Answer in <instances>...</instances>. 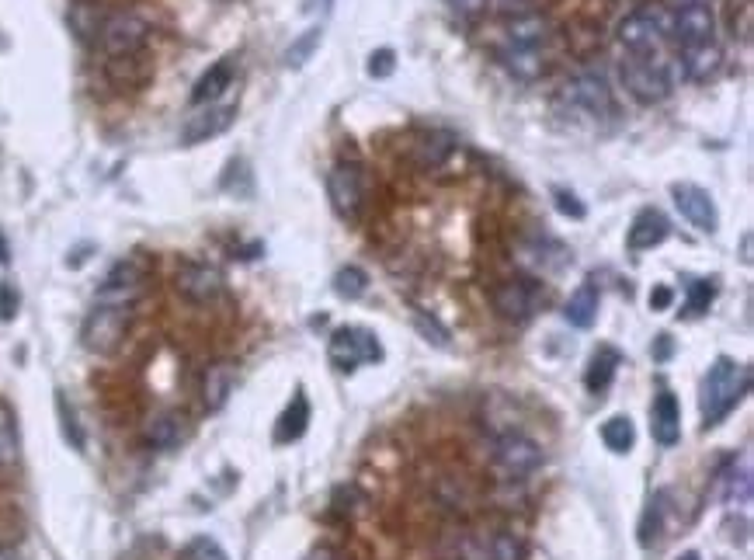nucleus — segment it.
Returning <instances> with one entry per match:
<instances>
[{"mask_svg": "<svg viewBox=\"0 0 754 560\" xmlns=\"http://www.w3.org/2000/svg\"><path fill=\"white\" fill-rule=\"evenodd\" d=\"M748 390H751V369L744 366V362L730 359V355H720V359L709 366L706 380H702V394H699L706 428L720 425V421L741 404Z\"/></svg>", "mask_w": 754, "mask_h": 560, "instance_id": "nucleus-1", "label": "nucleus"}, {"mask_svg": "<svg viewBox=\"0 0 754 560\" xmlns=\"http://www.w3.org/2000/svg\"><path fill=\"white\" fill-rule=\"evenodd\" d=\"M678 60H668V53H657V56H629L626 63H622V84H626V91L633 94L640 105H657V101H664L671 91H675V80H678Z\"/></svg>", "mask_w": 754, "mask_h": 560, "instance_id": "nucleus-2", "label": "nucleus"}, {"mask_svg": "<svg viewBox=\"0 0 754 560\" xmlns=\"http://www.w3.org/2000/svg\"><path fill=\"white\" fill-rule=\"evenodd\" d=\"M129 324H133V307H115V303H94L87 314L84 327H80V341L87 352L94 355H112L122 345Z\"/></svg>", "mask_w": 754, "mask_h": 560, "instance_id": "nucleus-3", "label": "nucleus"}, {"mask_svg": "<svg viewBox=\"0 0 754 560\" xmlns=\"http://www.w3.org/2000/svg\"><path fill=\"white\" fill-rule=\"evenodd\" d=\"M671 39V25L661 11H636L622 18L619 25V42L626 46L629 56H657L664 53Z\"/></svg>", "mask_w": 754, "mask_h": 560, "instance_id": "nucleus-4", "label": "nucleus"}, {"mask_svg": "<svg viewBox=\"0 0 754 560\" xmlns=\"http://www.w3.org/2000/svg\"><path fill=\"white\" fill-rule=\"evenodd\" d=\"M327 359H331L334 369L351 373V369L365 366V362H383V345L365 327H338L331 334V345H327Z\"/></svg>", "mask_w": 754, "mask_h": 560, "instance_id": "nucleus-5", "label": "nucleus"}, {"mask_svg": "<svg viewBox=\"0 0 754 560\" xmlns=\"http://www.w3.org/2000/svg\"><path fill=\"white\" fill-rule=\"evenodd\" d=\"M563 101H570L574 108H581L591 119H609L616 115V94H612L609 80L598 70H581L563 84Z\"/></svg>", "mask_w": 754, "mask_h": 560, "instance_id": "nucleus-6", "label": "nucleus"}, {"mask_svg": "<svg viewBox=\"0 0 754 560\" xmlns=\"http://www.w3.org/2000/svg\"><path fill=\"white\" fill-rule=\"evenodd\" d=\"M668 25H671V39L678 42V49L713 46L716 42V14L706 0H685Z\"/></svg>", "mask_w": 754, "mask_h": 560, "instance_id": "nucleus-7", "label": "nucleus"}, {"mask_svg": "<svg viewBox=\"0 0 754 560\" xmlns=\"http://www.w3.org/2000/svg\"><path fill=\"white\" fill-rule=\"evenodd\" d=\"M327 199H331L334 213H338L341 220H355V216L362 213V202H365L362 167L348 164V160L334 164L331 171H327Z\"/></svg>", "mask_w": 754, "mask_h": 560, "instance_id": "nucleus-8", "label": "nucleus"}, {"mask_svg": "<svg viewBox=\"0 0 754 560\" xmlns=\"http://www.w3.org/2000/svg\"><path fill=\"white\" fill-rule=\"evenodd\" d=\"M146 35H150V25H146L139 14L133 11H119L101 25V49L115 60L122 56H136L139 49L146 46Z\"/></svg>", "mask_w": 754, "mask_h": 560, "instance_id": "nucleus-9", "label": "nucleus"}, {"mask_svg": "<svg viewBox=\"0 0 754 560\" xmlns=\"http://www.w3.org/2000/svg\"><path fill=\"white\" fill-rule=\"evenodd\" d=\"M494 463L508 477H525V474H532V470L543 467V449H539L536 442L529 439V435L508 432V435H501V439H497Z\"/></svg>", "mask_w": 754, "mask_h": 560, "instance_id": "nucleus-10", "label": "nucleus"}, {"mask_svg": "<svg viewBox=\"0 0 754 560\" xmlns=\"http://www.w3.org/2000/svg\"><path fill=\"white\" fill-rule=\"evenodd\" d=\"M515 261L532 275H560L570 265V251L553 237H529L515 247Z\"/></svg>", "mask_w": 754, "mask_h": 560, "instance_id": "nucleus-11", "label": "nucleus"}, {"mask_svg": "<svg viewBox=\"0 0 754 560\" xmlns=\"http://www.w3.org/2000/svg\"><path fill=\"white\" fill-rule=\"evenodd\" d=\"M143 293V265L136 258H126L119 265H112V272L105 275V282L98 286L94 303H115V307H133L136 296Z\"/></svg>", "mask_w": 754, "mask_h": 560, "instance_id": "nucleus-12", "label": "nucleus"}, {"mask_svg": "<svg viewBox=\"0 0 754 560\" xmlns=\"http://www.w3.org/2000/svg\"><path fill=\"white\" fill-rule=\"evenodd\" d=\"M490 303H494V310L504 320L522 324V320H529L539 310V289L525 279H508L490 293Z\"/></svg>", "mask_w": 754, "mask_h": 560, "instance_id": "nucleus-13", "label": "nucleus"}, {"mask_svg": "<svg viewBox=\"0 0 754 560\" xmlns=\"http://www.w3.org/2000/svg\"><path fill=\"white\" fill-rule=\"evenodd\" d=\"M174 286H178V293L185 296V300L192 303H212L223 296V272H219L216 265H202V261H192V265H185L178 272V279H174Z\"/></svg>", "mask_w": 754, "mask_h": 560, "instance_id": "nucleus-14", "label": "nucleus"}, {"mask_svg": "<svg viewBox=\"0 0 754 560\" xmlns=\"http://www.w3.org/2000/svg\"><path fill=\"white\" fill-rule=\"evenodd\" d=\"M237 119V105H206L202 112L188 115V122L181 126V143L185 147H199V143L212 140V136L226 133Z\"/></svg>", "mask_w": 754, "mask_h": 560, "instance_id": "nucleus-15", "label": "nucleus"}, {"mask_svg": "<svg viewBox=\"0 0 754 560\" xmlns=\"http://www.w3.org/2000/svg\"><path fill=\"white\" fill-rule=\"evenodd\" d=\"M671 195H675V206L682 209V216H685L688 223H692L695 230H702V234H713V230L720 227V216H716L713 195H709L706 188L682 181V185L671 188Z\"/></svg>", "mask_w": 754, "mask_h": 560, "instance_id": "nucleus-16", "label": "nucleus"}, {"mask_svg": "<svg viewBox=\"0 0 754 560\" xmlns=\"http://www.w3.org/2000/svg\"><path fill=\"white\" fill-rule=\"evenodd\" d=\"M549 18L539 11H525V14H515V18L504 21V42L508 46H518V49H539L543 42L549 39Z\"/></svg>", "mask_w": 754, "mask_h": 560, "instance_id": "nucleus-17", "label": "nucleus"}, {"mask_svg": "<svg viewBox=\"0 0 754 560\" xmlns=\"http://www.w3.org/2000/svg\"><path fill=\"white\" fill-rule=\"evenodd\" d=\"M668 234H671L668 216H664L661 209L650 206V209H640V213H636L633 227H629V234H626V244H629V251H650V247L664 244Z\"/></svg>", "mask_w": 754, "mask_h": 560, "instance_id": "nucleus-18", "label": "nucleus"}, {"mask_svg": "<svg viewBox=\"0 0 754 560\" xmlns=\"http://www.w3.org/2000/svg\"><path fill=\"white\" fill-rule=\"evenodd\" d=\"M650 432L661 446H675L682 439V407H678L675 394H657L654 407H650Z\"/></svg>", "mask_w": 754, "mask_h": 560, "instance_id": "nucleus-19", "label": "nucleus"}, {"mask_svg": "<svg viewBox=\"0 0 754 560\" xmlns=\"http://www.w3.org/2000/svg\"><path fill=\"white\" fill-rule=\"evenodd\" d=\"M143 442H146V446H153V449H160V453L178 449L181 442H185V421H181V414H174V411L153 414V418L146 421V428H143Z\"/></svg>", "mask_w": 754, "mask_h": 560, "instance_id": "nucleus-20", "label": "nucleus"}, {"mask_svg": "<svg viewBox=\"0 0 754 560\" xmlns=\"http://www.w3.org/2000/svg\"><path fill=\"white\" fill-rule=\"evenodd\" d=\"M233 383H237V373H233L230 362H212L202 373V404H206V411H223L233 394Z\"/></svg>", "mask_w": 754, "mask_h": 560, "instance_id": "nucleus-21", "label": "nucleus"}, {"mask_svg": "<svg viewBox=\"0 0 754 560\" xmlns=\"http://www.w3.org/2000/svg\"><path fill=\"white\" fill-rule=\"evenodd\" d=\"M306 425H310V400H306L303 390H296L292 404L285 407L282 418H278V425H275V442L278 446H289V442L303 439Z\"/></svg>", "mask_w": 754, "mask_h": 560, "instance_id": "nucleus-22", "label": "nucleus"}, {"mask_svg": "<svg viewBox=\"0 0 754 560\" xmlns=\"http://www.w3.org/2000/svg\"><path fill=\"white\" fill-rule=\"evenodd\" d=\"M622 366V355L616 348L602 345L595 355H591L588 369H584V387L591 390V394H602V390L612 387V380H616V369Z\"/></svg>", "mask_w": 754, "mask_h": 560, "instance_id": "nucleus-23", "label": "nucleus"}, {"mask_svg": "<svg viewBox=\"0 0 754 560\" xmlns=\"http://www.w3.org/2000/svg\"><path fill=\"white\" fill-rule=\"evenodd\" d=\"M501 63L515 80H539L546 74V56L539 49H518V46H504L501 49Z\"/></svg>", "mask_w": 754, "mask_h": 560, "instance_id": "nucleus-24", "label": "nucleus"}, {"mask_svg": "<svg viewBox=\"0 0 754 560\" xmlns=\"http://www.w3.org/2000/svg\"><path fill=\"white\" fill-rule=\"evenodd\" d=\"M563 317H567L570 327H581V331H588V327L595 324V320H598V286H595V279L581 282V289H577V293L567 300V307H563Z\"/></svg>", "mask_w": 754, "mask_h": 560, "instance_id": "nucleus-25", "label": "nucleus"}, {"mask_svg": "<svg viewBox=\"0 0 754 560\" xmlns=\"http://www.w3.org/2000/svg\"><path fill=\"white\" fill-rule=\"evenodd\" d=\"M678 70L688 80H709L720 70V46H695V49H682L678 53Z\"/></svg>", "mask_w": 754, "mask_h": 560, "instance_id": "nucleus-26", "label": "nucleus"}, {"mask_svg": "<svg viewBox=\"0 0 754 560\" xmlns=\"http://www.w3.org/2000/svg\"><path fill=\"white\" fill-rule=\"evenodd\" d=\"M230 80H233V60L226 56V60L212 63L206 74L199 77V84H195L192 91V105H212V101L230 87Z\"/></svg>", "mask_w": 754, "mask_h": 560, "instance_id": "nucleus-27", "label": "nucleus"}, {"mask_svg": "<svg viewBox=\"0 0 754 560\" xmlns=\"http://www.w3.org/2000/svg\"><path fill=\"white\" fill-rule=\"evenodd\" d=\"M720 494L727 505H748L751 501V474L748 467H737V460L720 474Z\"/></svg>", "mask_w": 754, "mask_h": 560, "instance_id": "nucleus-28", "label": "nucleus"}, {"mask_svg": "<svg viewBox=\"0 0 754 560\" xmlns=\"http://www.w3.org/2000/svg\"><path fill=\"white\" fill-rule=\"evenodd\" d=\"M602 442L612 449V453H619V456L629 453V449H633V442H636L633 421H629L626 414H616V418H609L602 425Z\"/></svg>", "mask_w": 754, "mask_h": 560, "instance_id": "nucleus-29", "label": "nucleus"}, {"mask_svg": "<svg viewBox=\"0 0 754 560\" xmlns=\"http://www.w3.org/2000/svg\"><path fill=\"white\" fill-rule=\"evenodd\" d=\"M56 414H60V428H63V439L70 442L77 453H84V446H87V439H84V428H80V421H77V411H73V404H70V397L63 394V390H56Z\"/></svg>", "mask_w": 754, "mask_h": 560, "instance_id": "nucleus-30", "label": "nucleus"}, {"mask_svg": "<svg viewBox=\"0 0 754 560\" xmlns=\"http://www.w3.org/2000/svg\"><path fill=\"white\" fill-rule=\"evenodd\" d=\"M334 293H338L341 300H362V296L369 293V275L358 265L341 268V272L334 275Z\"/></svg>", "mask_w": 754, "mask_h": 560, "instance_id": "nucleus-31", "label": "nucleus"}, {"mask_svg": "<svg viewBox=\"0 0 754 560\" xmlns=\"http://www.w3.org/2000/svg\"><path fill=\"white\" fill-rule=\"evenodd\" d=\"M661 529H664V494H657V498H650L647 512L640 519V547H654L661 540Z\"/></svg>", "mask_w": 754, "mask_h": 560, "instance_id": "nucleus-32", "label": "nucleus"}, {"mask_svg": "<svg viewBox=\"0 0 754 560\" xmlns=\"http://www.w3.org/2000/svg\"><path fill=\"white\" fill-rule=\"evenodd\" d=\"M449 154H452V136H445V133L424 136L421 147H417V160H421V167H442Z\"/></svg>", "mask_w": 754, "mask_h": 560, "instance_id": "nucleus-33", "label": "nucleus"}, {"mask_svg": "<svg viewBox=\"0 0 754 560\" xmlns=\"http://www.w3.org/2000/svg\"><path fill=\"white\" fill-rule=\"evenodd\" d=\"M320 39H324V28H306V32L285 49V67H303L313 56V49L320 46Z\"/></svg>", "mask_w": 754, "mask_h": 560, "instance_id": "nucleus-34", "label": "nucleus"}, {"mask_svg": "<svg viewBox=\"0 0 754 560\" xmlns=\"http://www.w3.org/2000/svg\"><path fill=\"white\" fill-rule=\"evenodd\" d=\"M688 300H685V317H702L709 310V303H713L716 296V286L706 279H688Z\"/></svg>", "mask_w": 754, "mask_h": 560, "instance_id": "nucleus-35", "label": "nucleus"}, {"mask_svg": "<svg viewBox=\"0 0 754 560\" xmlns=\"http://www.w3.org/2000/svg\"><path fill=\"white\" fill-rule=\"evenodd\" d=\"M18 460V432H14L11 411L0 407V467H11Z\"/></svg>", "mask_w": 754, "mask_h": 560, "instance_id": "nucleus-36", "label": "nucleus"}, {"mask_svg": "<svg viewBox=\"0 0 754 560\" xmlns=\"http://www.w3.org/2000/svg\"><path fill=\"white\" fill-rule=\"evenodd\" d=\"M522 554H525V547H522L518 536H511V533H494V536H490L487 560H522Z\"/></svg>", "mask_w": 754, "mask_h": 560, "instance_id": "nucleus-37", "label": "nucleus"}, {"mask_svg": "<svg viewBox=\"0 0 754 560\" xmlns=\"http://www.w3.org/2000/svg\"><path fill=\"white\" fill-rule=\"evenodd\" d=\"M414 327L424 334V341H431V345H438V348H449V331H445L435 317L424 314V310H414Z\"/></svg>", "mask_w": 754, "mask_h": 560, "instance_id": "nucleus-38", "label": "nucleus"}, {"mask_svg": "<svg viewBox=\"0 0 754 560\" xmlns=\"http://www.w3.org/2000/svg\"><path fill=\"white\" fill-rule=\"evenodd\" d=\"M185 560H230V557H226V550L212 536H195L185 547Z\"/></svg>", "mask_w": 754, "mask_h": 560, "instance_id": "nucleus-39", "label": "nucleus"}, {"mask_svg": "<svg viewBox=\"0 0 754 560\" xmlns=\"http://www.w3.org/2000/svg\"><path fill=\"white\" fill-rule=\"evenodd\" d=\"M553 202H556V209H560L563 216H570V220H584V216H588L584 202L577 199L574 192H567V188H556V192H553Z\"/></svg>", "mask_w": 754, "mask_h": 560, "instance_id": "nucleus-40", "label": "nucleus"}, {"mask_svg": "<svg viewBox=\"0 0 754 560\" xmlns=\"http://www.w3.org/2000/svg\"><path fill=\"white\" fill-rule=\"evenodd\" d=\"M21 307V293L14 282H0V320H14Z\"/></svg>", "mask_w": 754, "mask_h": 560, "instance_id": "nucleus-41", "label": "nucleus"}, {"mask_svg": "<svg viewBox=\"0 0 754 560\" xmlns=\"http://www.w3.org/2000/svg\"><path fill=\"white\" fill-rule=\"evenodd\" d=\"M393 67H397V60H393V49H379V53L369 56V77H390Z\"/></svg>", "mask_w": 754, "mask_h": 560, "instance_id": "nucleus-42", "label": "nucleus"}, {"mask_svg": "<svg viewBox=\"0 0 754 560\" xmlns=\"http://www.w3.org/2000/svg\"><path fill=\"white\" fill-rule=\"evenodd\" d=\"M494 14H504V18H515V14L532 11V0H483Z\"/></svg>", "mask_w": 754, "mask_h": 560, "instance_id": "nucleus-43", "label": "nucleus"}, {"mask_svg": "<svg viewBox=\"0 0 754 560\" xmlns=\"http://www.w3.org/2000/svg\"><path fill=\"white\" fill-rule=\"evenodd\" d=\"M449 7H452V14H459L463 21H470V18H477L480 11H487L483 0H449Z\"/></svg>", "mask_w": 754, "mask_h": 560, "instance_id": "nucleus-44", "label": "nucleus"}, {"mask_svg": "<svg viewBox=\"0 0 754 560\" xmlns=\"http://www.w3.org/2000/svg\"><path fill=\"white\" fill-rule=\"evenodd\" d=\"M675 303V289L671 286H654L650 289V310H668Z\"/></svg>", "mask_w": 754, "mask_h": 560, "instance_id": "nucleus-45", "label": "nucleus"}, {"mask_svg": "<svg viewBox=\"0 0 754 560\" xmlns=\"http://www.w3.org/2000/svg\"><path fill=\"white\" fill-rule=\"evenodd\" d=\"M675 352V341H671V334H657V341H654V359H668V355Z\"/></svg>", "mask_w": 754, "mask_h": 560, "instance_id": "nucleus-46", "label": "nucleus"}, {"mask_svg": "<svg viewBox=\"0 0 754 560\" xmlns=\"http://www.w3.org/2000/svg\"><path fill=\"white\" fill-rule=\"evenodd\" d=\"M11 261V247H7V237L0 234V265H7Z\"/></svg>", "mask_w": 754, "mask_h": 560, "instance_id": "nucleus-47", "label": "nucleus"}, {"mask_svg": "<svg viewBox=\"0 0 754 560\" xmlns=\"http://www.w3.org/2000/svg\"><path fill=\"white\" fill-rule=\"evenodd\" d=\"M310 560H338V557H334V550L320 547V550H313V554H310Z\"/></svg>", "mask_w": 754, "mask_h": 560, "instance_id": "nucleus-48", "label": "nucleus"}, {"mask_svg": "<svg viewBox=\"0 0 754 560\" xmlns=\"http://www.w3.org/2000/svg\"><path fill=\"white\" fill-rule=\"evenodd\" d=\"M0 560H18V557H14V550H4V547H0Z\"/></svg>", "mask_w": 754, "mask_h": 560, "instance_id": "nucleus-49", "label": "nucleus"}, {"mask_svg": "<svg viewBox=\"0 0 754 560\" xmlns=\"http://www.w3.org/2000/svg\"><path fill=\"white\" fill-rule=\"evenodd\" d=\"M678 560H702V557L695 554V550H688V554H682V557H678Z\"/></svg>", "mask_w": 754, "mask_h": 560, "instance_id": "nucleus-50", "label": "nucleus"}]
</instances>
